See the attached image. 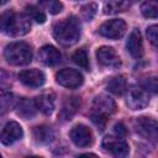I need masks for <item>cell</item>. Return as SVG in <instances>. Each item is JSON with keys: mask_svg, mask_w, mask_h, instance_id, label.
<instances>
[{"mask_svg": "<svg viewBox=\"0 0 158 158\" xmlns=\"http://www.w3.org/2000/svg\"><path fill=\"white\" fill-rule=\"evenodd\" d=\"M126 48L133 58L138 59L143 56V43H142V36H141L139 30L135 28L130 33L128 40L126 42Z\"/></svg>", "mask_w": 158, "mask_h": 158, "instance_id": "cell-14", "label": "cell"}, {"mask_svg": "<svg viewBox=\"0 0 158 158\" xmlns=\"http://www.w3.org/2000/svg\"><path fill=\"white\" fill-rule=\"evenodd\" d=\"M72 59L81 69H85V70H89L90 69L89 57H88V53L84 49H78L77 52H74L73 56H72Z\"/></svg>", "mask_w": 158, "mask_h": 158, "instance_id": "cell-24", "label": "cell"}, {"mask_svg": "<svg viewBox=\"0 0 158 158\" xmlns=\"http://www.w3.org/2000/svg\"><path fill=\"white\" fill-rule=\"evenodd\" d=\"M96 10H98V6L95 4H93V2H89V4L84 5L81 7V16H83V19L86 20V21H90L95 16Z\"/></svg>", "mask_w": 158, "mask_h": 158, "instance_id": "cell-27", "label": "cell"}, {"mask_svg": "<svg viewBox=\"0 0 158 158\" xmlns=\"http://www.w3.org/2000/svg\"><path fill=\"white\" fill-rule=\"evenodd\" d=\"M7 1H9V0H0V6H1V5H5Z\"/></svg>", "mask_w": 158, "mask_h": 158, "instance_id": "cell-31", "label": "cell"}, {"mask_svg": "<svg viewBox=\"0 0 158 158\" xmlns=\"http://www.w3.org/2000/svg\"><path fill=\"white\" fill-rule=\"evenodd\" d=\"M15 107L17 109V115L21 116L22 118H26V120L35 117L36 112H37L35 100H30L27 98H22L20 100H17Z\"/></svg>", "mask_w": 158, "mask_h": 158, "instance_id": "cell-17", "label": "cell"}, {"mask_svg": "<svg viewBox=\"0 0 158 158\" xmlns=\"http://www.w3.org/2000/svg\"><path fill=\"white\" fill-rule=\"evenodd\" d=\"M19 79L22 84L30 88H40L43 85L46 78L40 69H26L19 73Z\"/></svg>", "mask_w": 158, "mask_h": 158, "instance_id": "cell-13", "label": "cell"}, {"mask_svg": "<svg viewBox=\"0 0 158 158\" xmlns=\"http://www.w3.org/2000/svg\"><path fill=\"white\" fill-rule=\"evenodd\" d=\"M96 57H98L99 63L104 67L116 68L121 64V59H120L117 52L112 47H107V46L100 47L96 51Z\"/></svg>", "mask_w": 158, "mask_h": 158, "instance_id": "cell-12", "label": "cell"}, {"mask_svg": "<svg viewBox=\"0 0 158 158\" xmlns=\"http://www.w3.org/2000/svg\"><path fill=\"white\" fill-rule=\"evenodd\" d=\"M126 32V22L121 19H112L104 22L99 27V33L106 38L118 40Z\"/></svg>", "mask_w": 158, "mask_h": 158, "instance_id": "cell-8", "label": "cell"}, {"mask_svg": "<svg viewBox=\"0 0 158 158\" xmlns=\"http://www.w3.org/2000/svg\"><path fill=\"white\" fill-rule=\"evenodd\" d=\"M101 147L104 148V151H106L107 153L115 156V157H126L130 153V147L128 144L117 137H105L102 139Z\"/></svg>", "mask_w": 158, "mask_h": 158, "instance_id": "cell-9", "label": "cell"}, {"mask_svg": "<svg viewBox=\"0 0 158 158\" xmlns=\"http://www.w3.org/2000/svg\"><path fill=\"white\" fill-rule=\"evenodd\" d=\"M38 58H40V60H41L44 65L53 67V65H57V64L60 63V60H62V54H60V52H59L56 47H53V46H43V47L40 49Z\"/></svg>", "mask_w": 158, "mask_h": 158, "instance_id": "cell-15", "label": "cell"}, {"mask_svg": "<svg viewBox=\"0 0 158 158\" xmlns=\"http://www.w3.org/2000/svg\"><path fill=\"white\" fill-rule=\"evenodd\" d=\"M17 99L11 93H5L0 95V115H5L16 106Z\"/></svg>", "mask_w": 158, "mask_h": 158, "instance_id": "cell-22", "label": "cell"}, {"mask_svg": "<svg viewBox=\"0 0 158 158\" xmlns=\"http://www.w3.org/2000/svg\"><path fill=\"white\" fill-rule=\"evenodd\" d=\"M53 36L57 42L64 47L73 46L80 37V22L75 16L65 17L53 26Z\"/></svg>", "mask_w": 158, "mask_h": 158, "instance_id": "cell-2", "label": "cell"}, {"mask_svg": "<svg viewBox=\"0 0 158 158\" xmlns=\"http://www.w3.org/2000/svg\"><path fill=\"white\" fill-rule=\"evenodd\" d=\"M5 59L12 65H26L32 60V48L26 42H12L4 49Z\"/></svg>", "mask_w": 158, "mask_h": 158, "instance_id": "cell-4", "label": "cell"}, {"mask_svg": "<svg viewBox=\"0 0 158 158\" xmlns=\"http://www.w3.org/2000/svg\"><path fill=\"white\" fill-rule=\"evenodd\" d=\"M0 157H1V154H0Z\"/></svg>", "mask_w": 158, "mask_h": 158, "instance_id": "cell-32", "label": "cell"}, {"mask_svg": "<svg viewBox=\"0 0 158 158\" xmlns=\"http://www.w3.org/2000/svg\"><path fill=\"white\" fill-rule=\"evenodd\" d=\"M112 133H114V136L117 137V138H123V137H126V135H127V128H126V126H125L122 122H118V123H116V125L114 126Z\"/></svg>", "mask_w": 158, "mask_h": 158, "instance_id": "cell-29", "label": "cell"}, {"mask_svg": "<svg viewBox=\"0 0 158 158\" xmlns=\"http://www.w3.org/2000/svg\"><path fill=\"white\" fill-rule=\"evenodd\" d=\"M135 128L136 132L142 136L143 138L156 142L158 138V125L154 118L151 117H137L135 120Z\"/></svg>", "mask_w": 158, "mask_h": 158, "instance_id": "cell-6", "label": "cell"}, {"mask_svg": "<svg viewBox=\"0 0 158 158\" xmlns=\"http://www.w3.org/2000/svg\"><path fill=\"white\" fill-rule=\"evenodd\" d=\"M126 89H127V81L122 75L114 77L107 83V90L115 95H122L126 91Z\"/></svg>", "mask_w": 158, "mask_h": 158, "instance_id": "cell-21", "label": "cell"}, {"mask_svg": "<svg viewBox=\"0 0 158 158\" xmlns=\"http://www.w3.org/2000/svg\"><path fill=\"white\" fill-rule=\"evenodd\" d=\"M143 88H144L147 91L157 93V79H156L154 77H153V78H148V80L144 81Z\"/></svg>", "mask_w": 158, "mask_h": 158, "instance_id": "cell-30", "label": "cell"}, {"mask_svg": "<svg viewBox=\"0 0 158 158\" xmlns=\"http://www.w3.org/2000/svg\"><path fill=\"white\" fill-rule=\"evenodd\" d=\"M80 107V98L78 96H69L64 100L60 112H59V117L64 121H69L72 120V117L78 112Z\"/></svg>", "mask_w": 158, "mask_h": 158, "instance_id": "cell-16", "label": "cell"}, {"mask_svg": "<svg viewBox=\"0 0 158 158\" xmlns=\"http://www.w3.org/2000/svg\"><path fill=\"white\" fill-rule=\"evenodd\" d=\"M147 37L149 42L156 47L157 46V38H158V27L157 25H152L147 28Z\"/></svg>", "mask_w": 158, "mask_h": 158, "instance_id": "cell-28", "label": "cell"}, {"mask_svg": "<svg viewBox=\"0 0 158 158\" xmlns=\"http://www.w3.org/2000/svg\"><path fill=\"white\" fill-rule=\"evenodd\" d=\"M35 104L37 110H40L44 115H51L54 110V94L53 93H44L38 95L35 99Z\"/></svg>", "mask_w": 158, "mask_h": 158, "instance_id": "cell-18", "label": "cell"}, {"mask_svg": "<svg viewBox=\"0 0 158 158\" xmlns=\"http://www.w3.org/2000/svg\"><path fill=\"white\" fill-rule=\"evenodd\" d=\"M141 12L147 19H156L158 15V2L157 0H146L141 6Z\"/></svg>", "mask_w": 158, "mask_h": 158, "instance_id": "cell-23", "label": "cell"}, {"mask_svg": "<svg viewBox=\"0 0 158 158\" xmlns=\"http://www.w3.org/2000/svg\"><path fill=\"white\" fill-rule=\"evenodd\" d=\"M41 6L44 7L49 14L57 15L63 10V4L59 0H38Z\"/></svg>", "mask_w": 158, "mask_h": 158, "instance_id": "cell-25", "label": "cell"}, {"mask_svg": "<svg viewBox=\"0 0 158 158\" xmlns=\"http://www.w3.org/2000/svg\"><path fill=\"white\" fill-rule=\"evenodd\" d=\"M116 110L115 101L107 95H98L91 105V120L95 125L104 127L109 116H111Z\"/></svg>", "mask_w": 158, "mask_h": 158, "instance_id": "cell-3", "label": "cell"}, {"mask_svg": "<svg viewBox=\"0 0 158 158\" xmlns=\"http://www.w3.org/2000/svg\"><path fill=\"white\" fill-rule=\"evenodd\" d=\"M32 135H33V138L37 143H41V144H46V143H49L54 139L56 137V133L53 131L52 127L49 126H46V125H41V126H36L32 131Z\"/></svg>", "mask_w": 158, "mask_h": 158, "instance_id": "cell-19", "label": "cell"}, {"mask_svg": "<svg viewBox=\"0 0 158 158\" xmlns=\"http://www.w3.org/2000/svg\"><path fill=\"white\" fill-rule=\"evenodd\" d=\"M22 136H23V131H22V127L20 126V123L11 121V122H7L4 126V128L1 130L0 142L5 146H10V144L15 143L16 141L21 139Z\"/></svg>", "mask_w": 158, "mask_h": 158, "instance_id": "cell-10", "label": "cell"}, {"mask_svg": "<svg viewBox=\"0 0 158 158\" xmlns=\"http://www.w3.org/2000/svg\"><path fill=\"white\" fill-rule=\"evenodd\" d=\"M31 21L25 14L7 10L0 14V32L12 37H20L30 32Z\"/></svg>", "mask_w": 158, "mask_h": 158, "instance_id": "cell-1", "label": "cell"}, {"mask_svg": "<svg viewBox=\"0 0 158 158\" xmlns=\"http://www.w3.org/2000/svg\"><path fill=\"white\" fill-rule=\"evenodd\" d=\"M126 102L131 110H142L149 104L148 91L143 86L132 85L126 89Z\"/></svg>", "mask_w": 158, "mask_h": 158, "instance_id": "cell-5", "label": "cell"}, {"mask_svg": "<svg viewBox=\"0 0 158 158\" xmlns=\"http://www.w3.org/2000/svg\"><path fill=\"white\" fill-rule=\"evenodd\" d=\"M26 12H27V16L31 19V20H35L37 23H44L46 22V15L42 10H40L38 7L31 5V6H27L26 7Z\"/></svg>", "mask_w": 158, "mask_h": 158, "instance_id": "cell-26", "label": "cell"}, {"mask_svg": "<svg viewBox=\"0 0 158 158\" xmlns=\"http://www.w3.org/2000/svg\"><path fill=\"white\" fill-rule=\"evenodd\" d=\"M56 79L59 85L68 88V89L79 88L84 81L81 73H79V70L72 69V68H65V69L59 70L56 75Z\"/></svg>", "mask_w": 158, "mask_h": 158, "instance_id": "cell-7", "label": "cell"}, {"mask_svg": "<svg viewBox=\"0 0 158 158\" xmlns=\"http://www.w3.org/2000/svg\"><path fill=\"white\" fill-rule=\"evenodd\" d=\"M128 7H130L128 0H109L104 5V12L106 15H115L126 11Z\"/></svg>", "mask_w": 158, "mask_h": 158, "instance_id": "cell-20", "label": "cell"}, {"mask_svg": "<svg viewBox=\"0 0 158 158\" xmlns=\"http://www.w3.org/2000/svg\"><path fill=\"white\" fill-rule=\"evenodd\" d=\"M69 137L72 142L78 147H88L93 143V133L85 125L74 126L69 132Z\"/></svg>", "mask_w": 158, "mask_h": 158, "instance_id": "cell-11", "label": "cell"}]
</instances>
